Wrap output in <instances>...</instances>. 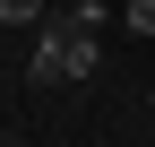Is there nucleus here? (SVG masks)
<instances>
[{"label":"nucleus","mask_w":155,"mask_h":147,"mask_svg":"<svg viewBox=\"0 0 155 147\" xmlns=\"http://www.w3.org/2000/svg\"><path fill=\"white\" fill-rule=\"evenodd\" d=\"M95 35H104V0H78V9H52L43 26H35V61H26V78L35 87H86L95 78Z\"/></svg>","instance_id":"f257e3e1"},{"label":"nucleus","mask_w":155,"mask_h":147,"mask_svg":"<svg viewBox=\"0 0 155 147\" xmlns=\"http://www.w3.org/2000/svg\"><path fill=\"white\" fill-rule=\"evenodd\" d=\"M43 17H52L43 0H0V26H43Z\"/></svg>","instance_id":"f03ea898"},{"label":"nucleus","mask_w":155,"mask_h":147,"mask_svg":"<svg viewBox=\"0 0 155 147\" xmlns=\"http://www.w3.org/2000/svg\"><path fill=\"white\" fill-rule=\"evenodd\" d=\"M121 17H129V35H147V43H155V0H121Z\"/></svg>","instance_id":"7ed1b4c3"}]
</instances>
